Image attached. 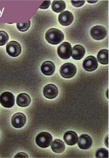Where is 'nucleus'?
I'll use <instances>...</instances> for the list:
<instances>
[{
    "mask_svg": "<svg viewBox=\"0 0 109 158\" xmlns=\"http://www.w3.org/2000/svg\"><path fill=\"white\" fill-rule=\"evenodd\" d=\"M51 149L54 152L57 154H61L63 152L65 149L64 143L60 139H55L51 143Z\"/></svg>",
    "mask_w": 109,
    "mask_h": 158,
    "instance_id": "nucleus-17",
    "label": "nucleus"
},
{
    "mask_svg": "<svg viewBox=\"0 0 109 158\" xmlns=\"http://www.w3.org/2000/svg\"><path fill=\"white\" fill-rule=\"evenodd\" d=\"M95 157L98 158H100V157H103V158H108V152L107 149L105 148H99V150H98L95 154Z\"/></svg>",
    "mask_w": 109,
    "mask_h": 158,
    "instance_id": "nucleus-22",
    "label": "nucleus"
},
{
    "mask_svg": "<svg viewBox=\"0 0 109 158\" xmlns=\"http://www.w3.org/2000/svg\"><path fill=\"white\" fill-rule=\"evenodd\" d=\"M55 65L50 60H47V61L43 63L41 67L42 73H43V74L46 76H52L55 72Z\"/></svg>",
    "mask_w": 109,
    "mask_h": 158,
    "instance_id": "nucleus-15",
    "label": "nucleus"
},
{
    "mask_svg": "<svg viewBox=\"0 0 109 158\" xmlns=\"http://www.w3.org/2000/svg\"><path fill=\"white\" fill-rule=\"evenodd\" d=\"M98 60L101 64H108V50L102 49L98 53Z\"/></svg>",
    "mask_w": 109,
    "mask_h": 158,
    "instance_id": "nucleus-18",
    "label": "nucleus"
},
{
    "mask_svg": "<svg viewBox=\"0 0 109 158\" xmlns=\"http://www.w3.org/2000/svg\"><path fill=\"white\" fill-rule=\"evenodd\" d=\"M85 48L81 45H76L72 48L71 56L75 60H81L85 56Z\"/></svg>",
    "mask_w": 109,
    "mask_h": 158,
    "instance_id": "nucleus-14",
    "label": "nucleus"
},
{
    "mask_svg": "<svg viewBox=\"0 0 109 158\" xmlns=\"http://www.w3.org/2000/svg\"><path fill=\"white\" fill-rule=\"evenodd\" d=\"M66 5L63 1H54L52 4V9L55 13H62L65 9Z\"/></svg>",
    "mask_w": 109,
    "mask_h": 158,
    "instance_id": "nucleus-19",
    "label": "nucleus"
},
{
    "mask_svg": "<svg viewBox=\"0 0 109 158\" xmlns=\"http://www.w3.org/2000/svg\"><path fill=\"white\" fill-rule=\"evenodd\" d=\"M107 98H108V90H107Z\"/></svg>",
    "mask_w": 109,
    "mask_h": 158,
    "instance_id": "nucleus-28",
    "label": "nucleus"
},
{
    "mask_svg": "<svg viewBox=\"0 0 109 158\" xmlns=\"http://www.w3.org/2000/svg\"><path fill=\"white\" fill-rule=\"evenodd\" d=\"M9 35L4 31H0V46H4L9 40Z\"/></svg>",
    "mask_w": 109,
    "mask_h": 158,
    "instance_id": "nucleus-21",
    "label": "nucleus"
},
{
    "mask_svg": "<svg viewBox=\"0 0 109 158\" xmlns=\"http://www.w3.org/2000/svg\"><path fill=\"white\" fill-rule=\"evenodd\" d=\"M74 20V16L71 12L66 10L63 11L58 16V21L63 26H68L72 23Z\"/></svg>",
    "mask_w": 109,
    "mask_h": 158,
    "instance_id": "nucleus-10",
    "label": "nucleus"
},
{
    "mask_svg": "<svg viewBox=\"0 0 109 158\" xmlns=\"http://www.w3.org/2000/svg\"><path fill=\"white\" fill-rule=\"evenodd\" d=\"M45 39L48 43L52 45H56L63 40L64 35L62 31L56 28L48 29L46 33Z\"/></svg>",
    "mask_w": 109,
    "mask_h": 158,
    "instance_id": "nucleus-1",
    "label": "nucleus"
},
{
    "mask_svg": "<svg viewBox=\"0 0 109 158\" xmlns=\"http://www.w3.org/2000/svg\"><path fill=\"white\" fill-rule=\"evenodd\" d=\"M35 142L41 148H48L52 142V136L48 132H41L36 137Z\"/></svg>",
    "mask_w": 109,
    "mask_h": 158,
    "instance_id": "nucleus-2",
    "label": "nucleus"
},
{
    "mask_svg": "<svg viewBox=\"0 0 109 158\" xmlns=\"http://www.w3.org/2000/svg\"><path fill=\"white\" fill-rule=\"evenodd\" d=\"M58 54L62 59H69L72 55V46L68 42H64L58 48Z\"/></svg>",
    "mask_w": 109,
    "mask_h": 158,
    "instance_id": "nucleus-4",
    "label": "nucleus"
},
{
    "mask_svg": "<svg viewBox=\"0 0 109 158\" xmlns=\"http://www.w3.org/2000/svg\"><path fill=\"white\" fill-rule=\"evenodd\" d=\"M43 94L48 99H54L58 94V89L54 84H48L43 89Z\"/></svg>",
    "mask_w": 109,
    "mask_h": 158,
    "instance_id": "nucleus-11",
    "label": "nucleus"
},
{
    "mask_svg": "<svg viewBox=\"0 0 109 158\" xmlns=\"http://www.w3.org/2000/svg\"><path fill=\"white\" fill-rule=\"evenodd\" d=\"M26 123V117L22 113H17L15 114L11 119L12 125L15 128H21Z\"/></svg>",
    "mask_w": 109,
    "mask_h": 158,
    "instance_id": "nucleus-9",
    "label": "nucleus"
},
{
    "mask_svg": "<svg viewBox=\"0 0 109 158\" xmlns=\"http://www.w3.org/2000/svg\"><path fill=\"white\" fill-rule=\"evenodd\" d=\"M88 2L89 3H95L96 2H98V1H88Z\"/></svg>",
    "mask_w": 109,
    "mask_h": 158,
    "instance_id": "nucleus-26",
    "label": "nucleus"
},
{
    "mask_svg": "<svg viewBox=\"0 0 109 158\" xmlns=\"http://www.w3.org/2000/svg\"><path fill=\"white\" fill-rule=\"evenodd\" d=\"M31 98L26 93H21L18 95L16 98V104L22 107L28 106L31 103Z\"/></svg>",
    "mask_w": 109,
    "mask_h": 158,
    "instance_id": "nucleus-16",
    "label": "nucleus"
},
{
    "mask_svg": "<svg viewBox=\"0 0 109 158\" xmlns=\"http://www.w3.org/2000/svg\"><path fill=\"white\" fill-rule=\"evenodd\" d=\"M0 104L6 108H11L15 104V96L10 92H5L0 96Z\"/></svg>",
    "mask_w": 109,
    "mask_h": 158,
    "instance_id": "nucleus-5",
    "label": "nucleus"
},
{
    "mask_svg": "<svg viewBox=\"0 0 109 158\" xmlns=\"http://www.w3.org/2000/svg\"><path fill=\"white\" fill-rule=\"evenodd\" d=\"M6 52L11 57H16L19 56L22 52L20 44L16 41H11L6 46Z\"/></svg>",
    "mask_w": 109,
    "mask_h": 158,
    "instance_id": "nucleus-6",
    "label": "nucleus"
},
{
    "mask_svg": "<svg viewBox=\"0 0 109 158\" xmlns=\"http://www.w3.org/2000/svg\"><path fill=\"white\" fill-rule=\"evenodd\" d=\"M107 30L103 26H96L93 27L90 30V35L92 37L96 40L104 39L107 36Z\"/></svg>",
    "mask_w": 109,
    "mask_h": 158,
    "instance_id": "nucleus-7",
    "label": "nucleus"
},
{
    "mask_svg": "<svg viewBox=\"0 0 109 158\" xmlns=\"http://www.w3.org/2000/svg\"><path fill=\"white\" fill-rule=\"evenodd\" d=\"M82 66L85 70L88 72H92L98 69V61L94 56H89L84 60Z\"/></svg>",
    "mask_w": 109,
    "mask_h": 158,
    "instance_id": "nucleus-8",
    "label": "nucleus"
},
{
    "mask_svg": "<svg viewBox=\"0 0 109 158\" xmlns=\"http://www.w3.org/2000/svg\"><path fill=\"white\" fill-rule=\"evenodd\" d=\"M15 157H28V156L25 153L20 152V153L17 154Z\"/></svg>",
    "mask_w": 109,
    "mask_h": 158,
    "instance_id": "nucleus-25",
    "label": "nucleus"
},
{
    "mask_svg": "<svg viewBox=\"0 0 109 158\" xmlns=\"http://www.w3.org/2000/svg\"><path fill=\"white\" fill-rule=\"evenodd\" d=\"M76 67L74 64L71 63H67L63 64L59 69V73L61 76L66 79H69L74 77L76 73Z\"/></svg>",
    "mask_w": 109,
    "mask_h": 158,
    "instance_id": "nucleus-3",
    "label": "nucleus"
},
{
    "mask_svg": "<svg viewBox=\"0 0 109 158\" xmlns=\"http://www.w3.org/2000/svg\"><path fill=\"white\" fill-rule=\"evenodd\" d=\"M50 3H51L50 1H45V2H43V4L41 5L40 9H48V7H49Z\"/></svg>",
    "mask_w": 109,
    "mask_h": 158,
    "instance_id": "nucleus-24",
    "label": "nucleus"
},
{
    "mask_svg": "<svg viewBox=\"0 0 109 158\" xmlns=\"http://www.w3.org/2000/svg\"><path fill=\"white\" fill-rule=\"evenodd\" d=\"M30 25H31V21L29 20L27 23H18L16 24V27L20 31L25 32L28 31L30 27Z\"/></svg>",
    "mask_w": 109,
    "mask_h": 158,
    "instance_id": "nucleus-20",
    "label": "nucleus"
},
{
    "mask_svg": "<svg viewBox=\"0 0 109 158\" xmlns=\"http://www.w3.org/2000/svg\"><path fill=\"white\" fill-rule=\"evenodd\" d=\"M78 137L76 133L73 131H68L65 133L63 140L65 143L69 146H73L78 142Z\"/></svg>",
    "mask_w": 109,
    "mask_h": 158,
    "instance_id": "nucleus-13",
    "label": "nucleus"
},
{
    "mask_svg": "<svg viewBox=\"0 0 109 158\" xmlns=\"http://www.w3.org/2000/svg\"><path fill=\"white\" fill-rule=\"evenodd\" d=\"M108 137H107V139H106V145H107V147H108Z\"/></svg>",
    "mask_w": 109,
    "mask_h": 158,
    "instance_id": "nucleus-27",
    "label": "nucleus"
},
{
    "mask_svg": "<svg viewBox=\"0 0 109 158\" xmlns=\"http://www.w3.org/2000/svg\"><path fill=\"white\" fill-rule=\"evenodd\" d=\"M78 147L82 150H87L89 149L92 147L93 141L92 139L88 135L83 134L80 136L78 139Z\"/></svg>",
    "mask_w": 109,
    "mask_h": 158,
    "instance_id": "nucleus-12",
    "label": "nucleus"
},
{
    "mask_svg": "<svg viewBox=\"0 0 109 158\" xmlns=\"http://www.w3.org/2000/svg\"><path fill=\"white\" fill-rule=\"evenodd\" d=\"M72 5L75 7H80L85 3V1H71V2Z\"/></svg>",
    "mask_w": 109,
    "mask_h": 158,
    "instance_id": "nucleus-23",
    "label": "nucleus"
}]
</instances>
